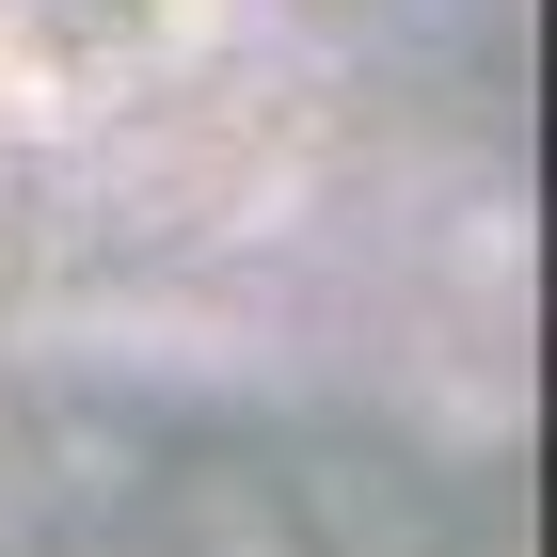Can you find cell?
I'll use <instances>...</instances> for the list:
<instances>
[{
    "label": "cell",
    "mask_w": 557,
    "mask_h": 557,
    "mask_svg": "<svg viewBox=\"0 0 557 557\" xmlns=\"http://www.w3.org/2000/svg\"><path fill=\"white\" fill-rule=\"evenodd\" d=\"M398 33H494V16H510V0H383Z\"/></svg>",
    "instance_id": "6da1fadb"
}]
</instances>
